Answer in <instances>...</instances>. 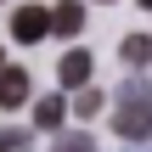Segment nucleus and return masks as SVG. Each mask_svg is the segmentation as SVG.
Listing matches in <instances>:
<instances>
[{
  "label": "nucleus",
  "instance_id": "obj_1",
  "mask_svg": "<svg viewBox=\"0 0 152 152\" xmlns=\"http://www.w3.org/2000/svg\"><path fill=\"white\" fill-rule=\"evenodd\" d=\"M113 130H118L124 141H147L152 135V85L147 79H130V85L118 90V118H113Z\"/></svg>",
  "mask_w": 152,
  "mask_h": 152
},
{
  "label": "nucleus",
  "instance_id": "obj_2",
  "mask_svg": "<svg viewBox=\"0 0 152 152\" xmlns=\"http://www.w3.org/2000/svg\"><path fill=\"white\" fill-rule=\"evenodd\" d=\"M11 34H17L23 45H39V39L51 34V11H45V6H23V11L11 17Z\"/></svg>",
  "mask_w": 152,
  "mask_h": 152
},
{
  "label": "nucleus",
  "instance_id": "obj_3",
  "mask_svg": "<svg viewBox=\"0 0 152 152\" xmlns=\"http://www.w3.org/2000/svg\"><path fill=\"white\" fill-rule=\"evenodd\" d=\"M90 68H96V62H90V51H68L56 73H62V85H68V90H90V85H85V79H90Z\"/></svg>",
  "mask_w": 152,
  "mask_h": 152
},
{
  "label": "nucleus",
  "instance_id": "obj_4",
  "mask_svg": "<svg viewBox=\"0 0 152 152\" xmlns=\"http://www.w3.org/2000/svg\"><path fill=\"white\" fill-rule=\"evenodd\" d=\"M23 102H28V73H23V68H6V73H0V107L11 113V107H23Z\"/></svg>",
  "mask_w": 152,
  "mask_h": 152
},
{
  "label": "nucleus",
  "instance_id": "obj_5",
  "mask_svg": "<svg viewBox=\"0 0 152 152\" xmlns=\"http://www.w3.org/2000/svg\"><path fill=\"white\" fill-rule=\"evenodd\" d=\"M51 28H56V34H79V28H85V6H79V0H62V6L51 11Z\"/></svg>",
  "mask_w": 152,
  "mask_h": 152
},
{
  "label": "nucleus",
  "instance_id": "obj_6",
  "mask_svg": "<svg viewBox=\"0 0 152 152\" xmlns=\"http://www.w3.org/2000/svg\"><path fill=\"white\" fill-rule=\"evenodd\" d=\"M124 62H152V34H130L124 39Z\"/></svg>",
  "mask_w": 152,
  "mask_h": 152
},
{
  "label": "nucleus",
  "instance_id": "obj_7",
  "mask_svg": "<svg viewBox=\"0 0 152 152\" xmlns=\"http://www.w3.org/2000/svg\"><path fill=\"white\" fill-rule=\"evenodd\" d=\"M62 113H68V107H62V96H45V102H39V130H56V124H62Z\"/></svg>",
  "mask_w": 152,
  "mask_h": 152
},
{
  "label": "nucleus",
  "instance_id": "obj_8",
  "mask_svg": "<svg viewBox=\"0 0 152 152\" xmlns=\"http://www.w3.org/2000/svg\"><path fill=\"white\" fill-rule=\"evenodd\" d=\"M73 113H79V118L102 113V96H96V90H79V96H73Z\"/></svg>",
  "mask_w": 152,
  "mask_h": 152
},
{
  "label": "nucleus",
  "instance_id": "obj_9",
  "mask_svg": "<svg viewBox=\"0 0 152 152\" xmlns=\"http://www.w3.org/2000/svg\"><path fill=\"white\" fill-rule=\"evenodd\" d=\"M51 152H96V141H90V135H62Z\"/></svg>",
  "mask_w": 152,
  "mask_h": 152
},
{
  "label": "nucleus",
  "instance_id": "obj_10",
  "mask_svg": "<svg viewBox=\"0 0 152 152\" xmlns=\"http://www.w3.org/2000/svg\"><path fill=\"white\" fill-rule=\"evenodd\" d=\"M23 141H28L23 130H6V135H0V152H17V147H23Z\"/></svg>",
  "mask_w": 152,
  "mask_h": 152
},
{
  "label": "nucleus",
  "instance_id": "obj_11",
  "mask_svg": "<svg viewBox=\"0 0 152 152\" xmlns=\"http://www.w3.org/2000/svg\"><path fill=\"white\" fill-rule=\"evenodd\" d=\"M0 73H6V56H0Z\"/></svg>",
  "mask_w": 152,
  "mask_h": 152
},
{
  "label": "nucleus",
  "instance_id": "obj_12",
  "mask_svg": "<svg viewBox=\"0 0 152 152\" xmlns=\"http://www.w3.org/2000/svg\"><path fill=\"white\" fill-rule=\"evenodd\" d=\"M141 6H147V11H152V0H141Z\"/></svg>",
  "mask_w": 152,
  "mask_h": 152
}]
</instances>
